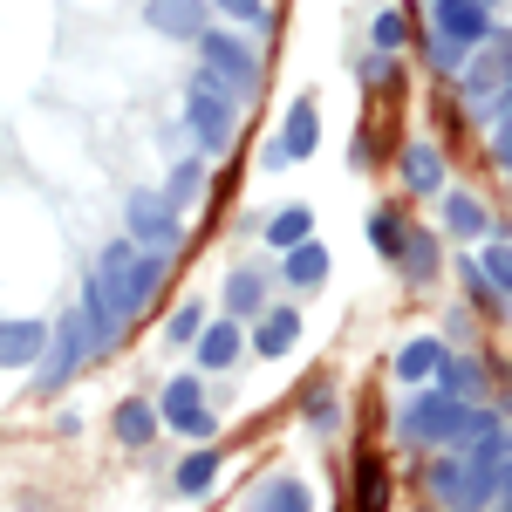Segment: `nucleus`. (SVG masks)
<instances>
[{"label": "nucleus", "mask_w": 512, "mask_h": 512, "mask_svg": "<svg viewBox=\"0 0 512 512\" xmlns=\"http://www.w3.org/2000/svg\"><path fill=\"white\" fill-rule=\"evenodd\" d=\"M437 383H444V396H458V403H465V396H478V362H444V369H437Z\"/></svg>", "instance_id": "bb28decb"}, {"label": "nucleus", "mask_w": 512, "mask_h": 512, "mask_svg": "<svg viewBox=\"0 0 512 512\" xmlns=\"http://www.w3.org/2000/svg\"><path fill=\"white\" fill-rule=\"evenodd\" d=\"M212 478H219V451H192V458L178 465V492H185V499H205Z\"/></svg>", "instance_id": "a211bd4d"}, {"label": "nucleus", "mask_w": 512, "mask_h": 512, "mask_svg": "<svg viewBox=\"0 0 512 512\" xmlns=\"http://www.w3.org/2000/svg\"><path fill=\"white\" fill-rule=\"evenodd\" d=\"M308 233H315V212H308V205H287L274 226H267V239H274V246H301Z\"/></svg>", "instance_id": "5701e85b"}, {"label": "nucleus", "mask_w": 512, "mask_h": 512, "mask_svg": "<svg viewBox=\"0 0 512 512\" xmlns=\"http://www.w3.org/2000/svg\"><path fill=\"white\" fill-rule=\"evenodd\" d=\"M308 417H315V431H335V396L315 390V396H308Z\"/></svg>", "instance_id": "473e14b6"}, {"label": "nucleus", "mask_w": 512, "mask_h": 512, "mask_svg": "<svg viewBox=\"0 0 512 512\" xmlns=\"http://www.w3.org/2000/svg\"><path fill=\"white\" fill-rule=\"evenodd\" d=\"M198 362H205V369L239 362V321H233V328H205V335H198Z\"/></svg>", "instance_id": "6ab92c4d"}, {"label": "nucleus", "mask_w": 512, "mask_h": 512, "mask_svg": "<svg viewBox=\"0 0 512 512\" xmlns=\"http://www.w3.org/2000/svg\"><path fill=\"white\" fill-rule=\"evenodd\" d=\"M437 369H444V349H437V342H410V349L396 355V376H403V383H431Z\"/></svg>", "instance_id": "dca6fc26"}, {"label": "nucleus", "mask_w": 512, "mask_h": 512, "mask_svg": "<svg viewBox=\"0 0 512 512\" xmlns=\"http://www.w3.org/2000/svg\"><path fill=\"white\" fill-rule=\"evenodd\" d=\"M396 267H410V280H431V274H437V239L410 233V239H403V260H396Z\"/></svg>", "instance_id": "393cba45"}, {"label": "nucleus", "mask_w": 512, "mask_h": 512, "mask_svg": "<svg viewBox=\"0 0 512 512\" xmlns=\"http://www.w3.org/2000/svg\"><path fill=\"white\" fill-rule=\"evenodd\" d=\"M485 55H465V96H472V110L478 117H492L499 110V89H512V35H492V41H478Z\"/></svg>", "instance_id": "7ed1b4c3"}, {"label": "nucleus", "mask_w": 512, "mask_h": 512, "mask_svg": "<svg viewBox=\"0 0 512 512\" xmlns=\"http://www.w3.org/2000/svg\"><path fill=\"white\" fill-rule=\"evenodd\" d=\"M485 280H492L499 294H512V246H492V253H485Z\"/></svg>", "instance_id": "c756f323"}, {"label": "nucleus", "mask_w": 512, "mask_h": 512, "mask_svg": "<svg viewBox=\"0 0 512 512\" xmlns=\"http://www.w3.org/2000/svg\"><path fill=\"white\" fill-rule=\"evenodd\" d=\"M315 144H321V117H315V103L301 96V103L287 110V123H280V151H287V158H315Z\"/></svg>", "instance_id": "9b49d317"}, {"label": "nucleus", "mask_w": 512, "mask_h": 512, "mask_svg": "<svg viewBox=\"0 0 512 512\" xmlns=\"http://www.w3.org/2000/svg\"><path fill=\"white\" fill-rule=\"evenodd\" d=\"M492 431V417H472L458 396H417L410 410H403V437L410 444H478V437Z\"/></svg>", "instance_id": "f03ea898"}, {"label": "nucleus", "mask_w": 512, "mask_h": 512, "mask_svg": "<svg viewBox=\"0 0 512 512\" xmlns=\"http://www.w3.org/2000/svg\"><path fill=\"white\" fill-rule=\"evenodd\" d=\"M369 239H376V253H383V260H403V239H410V226H403L396 212H376V219H369Z\"/></svg>", "instance_id": "b1692460"}, {"label": "nucleus", "mask_w": 512, "mask_h": 512, "mask_svg": "<svg viewBox=\"0 0 512 512\" xmlns=\"http://www.w3.org/2000/svg\"><path fill=\"white\" fill-rule=\"evenodd\" d=\"M198 185H205V164H198V158H185L178 171H171V185H164V198H171V205L185 212V205L198 198Z\"/></svg>", "instance_id": "a878e982"}, {"label": "nucleus", "mask_w": 512, "mask_h": 512, "mask_svg": "<svg viewBox=\"0 0 512 512\" xmlns=\"http://www.w3.org/2000/svg\"><path fill=\"white\" fill-rule=\"evenodd\" d=\"M431 28L472 55L478 41H492V7L485 0H431Z\"/></svg>", "instance_id": "423d86ee"}, {"label": "nucleus", "mask_w": 512, "mask_h": 512, "mask_svg": "<svg viewBox=\"0 0 512 512\" xmlns=\"http://www.w3.org/2000/svg\"><path fill=\"white\" fill-rule=\"evenodd\" d=\"M198 55H205V76L219 82V89H233V96H246V89L260 82V55H253L239 35H212V28H205Z\"/></svg>", "instance_id": "20e7f679"}, {"label": "nucleus", "mask_w": 512, "mask_h": 512, "mask_svg": "<svg viewBox=\"0 0 512 512\" xmlns=\"http://www.w3.org/2000/svg\"><path fill=\"white\" fill-rule=\"evenodd\" d=\"M253 512H308V485H301V478H274V485L253 499Z\"/></svg>", "instance_id": "aec40b11"}, {"label": "nucleus", "mask_w": 512, "mask_h": 512, "mask_svg": "<svg viewBox=\"0 0 512 512\" xmlns=\"http://www.w3.org/2000/svg\"><path fill=\"white\" fill-rule=\"evenodd\" d=\"M212 7H219L226 21H246V28H260V21H267V0H212Z\"/></svg>", "instance_id": "c85d7f7f"}, {"label": "nucleus", "mask_w": 512, "mask_h": 512, "mask_svg": "<svg viewBox=\"0 0 512 512\" xmlns=\"http://www.w3.org/2000/svg\"><path fill=\"white\" fill-rule=\"evenodd\" d=\"M89 355H96L89 321H62V328H55V349L41 355V390H62V383H69V369H82Z\"/></svg>", "instance_id": "6e6552de"}, {"label": "nucleus", "mask_w": 512, "mask_h": 512, "mask_svg": "<svg viewBox=\"0 0 512 512\" xmlns=\"http://www.w3.org/2000/svg\"><path fill=\"white\" fill-rule=\"evenodd\" d=\"M444 233L478 239V233H485V205H478L472 192H444Z\"/></svg>", "instance_id": "4468645a"}, {"label": "nucleus", "mask_w": 512, "mask_h": 512, "mask_svg": "<svg viewBox=\"0 0 512 512\" xmlns=\"http://www.w3.org/2000/svg\"><path fill=\"white\" fill-rule=\"evenodd\" d=\"M362 512H383V465L362 458Z\"/></svg>", "instance_id": "7c9ffc66"}, {"label": "nucleus", "mask_w": 512, "mask_h": 512, "mask_svg": "<svg viewBox=\"0 0 512 512\" xmlns=\"http://www.w3.org/2000/svg\"><path fill=\"white\" fill-rule=\"evenodd\" d=\"M185 117H192L198 144H205V151H219V144L233 137V89H219V82H212L205 69H198L192 96H185Z\"/></svg>", "instance_id": "39448f33"}, {"label": "nucleus", "mask_w": 512, "mask_h": 512, "mask_svg": "<svg viewBox=\"0 0 512 512\" xmlns=\"http://www.w3.org/2000/svg\"><path fill=\"white\" fill-rule=\"evenodd\" d=\"M226 308H233V321L239 315H267V287H260V274L239 267V274L226 280Z\"/></svg>", "instance_id": "f3484780"}, {"label": "nucleus", "mask_w": 512, "mask_h": 512, "mask_svg": "<svg viewBox=\"0 0 512 512\" xmlns=\"http://www.w3.org/2000/svg\"><path fill=\"white\" fill-rule=\"evenodd\" d=\"M198 328H205V315H198L192 301H185V308L171 315V328H164V335H171V342H198Z\"/></svg>", "instance_id": "2f4dec72"}, {"label": "nucleus", "mask_w": 512, "mask_h": 512, "mask_svg": "<svg viewBox=\"0 0 512 512\" xmlns=\"http://www.w3.org/2000/svg\"><path fill=\"white\" fill-rule=\"evenodd\" d=\"M158 417H171V424H178V431H185V424H192V417H198V383H192V376H178V383H171V390H164Z\"/></svg>", "instance_id": "4be33fe9"}, {"label": "nucleus", "mask_w": 512, "mask_h": 512, "mask_svg": "<svg viewBox=\"0 0 512 512\" xmlns=\"http://www.w3.org/2000/svg\"><path fill=\"white\" fill-rule=\"evenodd\" d=\"M117 437L123 444H151V437H158V410H151V403H123L117 410Z\"/></svg>", "instance_id": "412c9836"}, {"label": "nucleus", "mask_w": 512, "mask_h": 512, "mask_svg": "<svg viewBox=\"0 0 512 512\" xmlns=\"http://www.w3.org/2000/svg\"><path fill=\"white\" fill-rule=\"evenodd\" d=\"M369 35H376V48H383V55H390V48H403V35H410V21H403V7H383Z\"/></svg>", "instance_id": "cd10ccee"}, {"label": "nucleus", "mask_w": 512, "mask_h": 512, "mask_svg": "<svg viewBox=\"0 0 512 512\" xmlns=\"http://www.w3.org/2000/svg\"><path fill=\"white\" fill-rule=\"evenodd\" d=\"M499 451L506 444H465V458H444L431 472V492L444 499V506H458V512H472V506H485L492 492H499V478H506V465H499Z\"/></svg>", "instance_id": "f257e3e1"}, {"label": "nucleus", "mask_w": 512, "mask_h": 512, "mask_svg": "<svg viewBox=\"0 0 512 512\" xmlns=\"http://www.w3.org/2000/svg\"><path fill=\"white\" fill-rule=\"evenodd\" d=\"M403 185H410V192H437V185H444V164H437L431 144H410V151H403Z\"/></svg>", "instance_id": "2eb2a0df"}, {"label": "nucleus", "mask_w": 512, "mask_h": 512, "mask_svg": "<svg viewBox=\"0 0 512 512\" xmlns=\"http://www.w3.org/2000/svg\"><path fill=\"white\" fill-rule=\"evenodd\" d=\"M48 349V328L41 321H0V369H28Z\"/></svg>", "instance_id": "9d476101"}, {"label": "nucleus", "mask_w": 512, "mask_h": 512, "mask_svg": "<svg viewBox=\"0 0 512 512\" xmlns=\"http://www.w3.org/2000/svg\"><path fill=\"white\" fill-rule=\"evenodd\" d=\"M130 239H144L151 253H171V239H178V205L164 192H130Z\"/></svg>", "instance_id": "0eeeda50"}, {"label": "nucleus", "mask_w": 512, "mask_h": 512, "mask_svg": "<svg viewBox=\"0 0 512 512\" xmlns=\"http://www.w3.org/2000/svg\"><path fill=\"white\" fill-rule=\"evenodd\" d=\"M205 7L212 0H144V21L171 41H205Z\"/></svg>", "instance_id": "1a4fd4ad"}, {"label": "nucleus", "mask_w": 512, "mask_h": 512, "mask_svg": "<svg viewBox=\"0 0 512 512\" xmlns=\"http://www.w3.org/2000/svg\"><path fill=\"white\" fill-rule=\"evenodd\" d=\"M294 342H301V315H294V308L260 315V335H253V349H260V355H287Z\"/></svg>", "instance_id": "f8f14e48"}, {"label": "nucleus", "mask_w": 512, "mask_h": 512, "mask_svg": "<svg viewBox=\"0 0 512 512\" xmlns=\"http://www.w3.org/2000/svg\"><path fill=\"white\" fill-rule=\"evenodd\" d=\"M321 280H328V253H321L315 239L287 246V287H321Z\"/></svg>", "instance_id": "ddd939ff"}]
</instances>
